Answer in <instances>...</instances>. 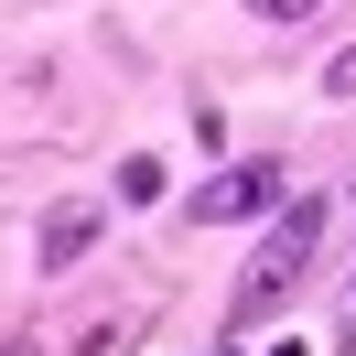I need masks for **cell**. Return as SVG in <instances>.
Wrapping results in <instances>:
<instances>
[{
    "label": "cell",
    "mask_w": 356,
    "mask_h": 356,
    "mask_svg": "<svg viewBox=\"0 0 356 356\" xmlns=\"http://www.w3.org/2000/svg\"><path fill=\"white\" fill-rule=\"evenodd\" d=\"M259 22H313V0H248Z\"/></svg>",
    "instance_id": "6"
},
{
    "label": "cell",
    "mask_w": 356,
    "mask_h": 356,
    "mask_svg": "<svg viewBox=\"0 0 356 356\" xmlns=\"http://www.w3.org/2000/svg\"><path fill=\"white\" fill-rule=\"evenodd\" d=\"M97 227H108L97 205H44V270H76L97 248Z\"/></svg>",
    "instance_id": "3"
},
{
    "label": "cell",
    "mask_w": 356,
    "mask_h": 356,
    "mask_svg": "<svg viewBox=\"0 0 356 356\" xmlns=\"http://www.w3.org/2000/svg\"><path fill=\"white\" fill-rule=\"evenodd\" d=\"M324 97H356V44H346V54L324 65Z\"/></svg>",
    "instance_id": "5"
},
{
    "label": "cell",
    "mask_w": 356,
    "mask_h": 356,
    "mask_svg": "<svg viewBox=\"0 0 356 356\" xmlns=\"http://www.w3.org/2000/svg\"><path fill=\"white\" fill-rule=\"evenodd\" d=\"M162 184H173V173H162V162H152V152H130V162H119V195H130V205H152V195H162Z\"/></svg>",
    "instance_id": "4"
},
{
    "label": "cell",
    "mask_w": 356,
    "mask_h": 356,
    "mask_svg": "<svg viewBox=\"0 0 356 356\" xmlns=\"http://www.w3.org/2000/svg\"><path fill=\"white\" fill-rule=\"evenodd\" d=\"M313 238H324V205H313V195H302V205H281V227H270V248H259V291H281L291 270L313 259Z\"/></svg>",
    "instance_id": "2"
},
{
    "label": "cell",
    "mask_w": 356,
    "mask_h": 356,
    "mask_svg": "<svg viewBox=\"0 0 356 356\" xmlns=\"http://www.w3.org/2000/svg\"><path fill=\"white\" fill-rule=\"evenodd\" d=\"M270 205H281V173H270V162H238V173L195 184L184 216H195V227H248V216H270Z\"/></svg>",
    "instance_id": "1"
}]
</instances>
